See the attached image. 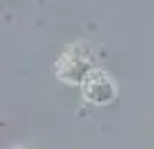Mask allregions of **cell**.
<instances>
[{
    "label": "cell",
    "instance_id": "6da1fadb",
    "mask_svg": "<svg viewBox=\"0 0 154 149\" xmlns=\"http://www.w3.org/2000/svg\"><path fill=\"white\" fill-rule=\"evenodd\" d=\"M92 48L88 44H74L60 55L55 71L64 83L83 85L85 76L92 71Z\"/></svg>",
    "mask_w": 154,
    "mask_h": 149
},
{
    "label": "cell",
    "instance_id": "7a4b0ae2",
    "mask_svg": "<svg viewBox=\"0 0 154 149\" xmlns=\"http://www.w3.org/2000/svg\"><path fill=\"white\" fill-rule=\"evenodd\" d=\"M83 94H85L88 101H92V103H99V106L110 103V101L115 99V94H117L115 80H113L106 71H101V69H92L83 80Z\"/></svg>",
    "mask_w": 154,
    "mask_h": 149
}]
</instances>
